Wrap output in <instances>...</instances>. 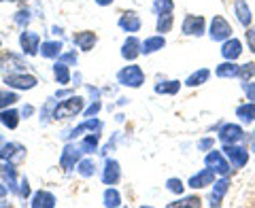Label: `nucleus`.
I'll use <instances>...</instances> for the list:
<instances>
[{
	"label": "nucleus",
	"instance_id": "51",
	"mask_svg": "<svg viewBox=\"0 0 255 208\" xmlns=\"http://www.w3.org/2000/svg\"><path fill=\"white\" fill-rule=\"evenodd\" d=\"M6 191H9V187H2V183H0V198H4Z\"/></svg>",
	"mask_w": 255,
	"mask_h": 208
},
{
	"label": "nucleus",
	"instance_id": "24",
	"mask_svg": "<svg viewBox=\"0 0 255 208\" xmlns=\"http://www.w3.org/2000/svg\"><path fill=\"white\" fill-rule=\"evenodd\" d=\"M62 49H64L62 41H47L41 47V53H43V58L55 60V58H60V55H62Z\"/></svg>",
	"mask_w": 255,
	"mask_h": 208
},
{
	"label": "nucleus",
	"instance_id": "48",
	"mask_svg": "<svg viewBox=\"0 0 255 208\" xmlns=\"http://www.w3.org/2000/svg\"><path fill=\"white\" fill-rule=\"evenodd\" d=\"M32 110H34V108H32L30 104H28V106H23V108H21V115H23V117H30V115H32Z\"/></svg>",
	"mask_w": 255,
	"mask_h": 208
},
{
	"label": "nucleus",
	"instance_id": "9",
	"mask_svg": "<svg viewBox=\"0 0 255 208\" xmlns=\"http://www.w3.org/2000/svg\"><path fill=\"white\" fill-rule=\"evenodd\" d=\"M217 181V172L213 170V168H202L200 172H196L194 177L189 179V183L187 185L191 187V189H204V187H209V185H213V183Z\"/></svg>",
	"mask_w": 255,
	"mask_h": 208
},
{
	"label": "nucleus",
	"instance_id": "47",
	"mask_svg": "<svg viewBox=\"0 0 255 208\" xmlns=\"http://www.w3.org/2000/svg\"><path fill=\"white\" fill-rule=\"evenodd\" d=\"M19 196H21V198H28V196H30V183H28V179H23V181H21Z\"/></svg>",
	"mask_w": 255,
	"mask_h": 208
},
{
	"label": "nucleus",
	"instance_id": "38",
	"mask_svg": "<svg viewBox=\"0 0 255 208\" xmlns=\"http://www.w3.org/2000/svg\"><path fill=\"white\" fill-rule=\"evenodd\" d=\"M168 206L170 208H174V206H191V208H198V206H200V198H198V196L181 198V200H177V202H170Z\"/></svg>",
	"mask_w": 255,
	"mask_h": 208
},
{
	"label": "nucleus",
	"instance_id": "43",
	"mask_svg": "<svg viewBox=\"0 0 255 208\" xmlns=\"http://www.w3.org/2000/svg\"><path fill=\"white\" fill-rule=\"evenodd\" d=\"M15 21H17L19 26H28L30 23V11H17L15 13Z\"/></svg>",
	"mask_w": 255,
	"mask_h": 208
},
{
	"label": "nucleus",
	"instance_id": "32",
	"mask_svg": "<svg viewBox=\"0 0 255 208\" xmlns=\"http://www.w3.org/2000/svg\"><path fill=\"white\" fill-rule=\"evenodd\" d=\"M77 172L81 174V177H85V179L94 177V174H96V164H94V159H79Z\"/></svg>",
	"mask_w": 255,
	"mask_h": 208
},
{
	"label": "nucleus",
	"instance_id": "36",
	"mask_svg": "<svg viewBox=\"0 0 255 208\" xmlns=\"http://www.w3.org/2000/svg\"><path fill=\"white\" fill-rule=\"evenodd\" d=\"M255 77V62H247L241 66V73H238V79L241 81H251Z\"/></svg>",
	"mask_w": 255,
	"mask_h": 208
},
{
	"label": "nucleus",
	"instance_id": "17",
	"mask_svg": "<svg viewBox=\"0 0 255 208\" xmlns=\"http://www.w3.org/2000/svg\"><path fill=\"white\" fill-rule=\"evenodd\" d=\"M234 15L245 28H249L253 23V15H251V9H249V4H247V0H234Z\"/></svg>",
	"mask_w": 255,
	"mask_h": 208
},
{
	"label": "nucleus",
	"instance_id": "46",
	"mask_svg": "<svg viewBox=\"0 0 255 208\" xmlns=\"http://www.w3.org/2000/svg\"><path fill=\"white\" fill-rule=\"evenodd\" d=\"M215 147V138H211V136H209V138H202L200 142H198V149H200V151H211Z\"/></svg>",
	"mask_w": 255,
	"mask_h": 208
},
{
	"label": "nucleus",
	"instance_id": "28",
	"mask_svg": "<svg viewBox=\"0 0 255 208\" xmlns=\"http://www.w3.org/2000/svg\"><path fill=\"white\" fill-rule=\"evenodd\" d=\"M209 77H211V70L209 68H200V70H196L194 75H189L185 85L187 87H198V85H202V83L209 81Z\"/></svg>",
	"mask_w": 255,
	"mask_h": 208
},
{
	"label": "nucleus",
	"instance_id": "20",
	"mask_svg": "<svg viewBox=\"0 0 255 208\" xmlns=\"http://www.w3.org/2000/svg\"><path fill=\"white\" fill-rule=\"evenodd\" d=\"M32 208H53L55 206V196L49 194V191H36L34 196H32V202H30Z\"/></svg>",
	"mask_w": 255,
	"mask_h": 208
},
{
	"label": "nucleus",
	"instance_id": "31",
	"mask_svg": "<svg viewBox=\"0 0 255 208\" xmlns=\"http://www.w3.org/2000/svg\"><path fill=\"white\" fill-rule=\"evenodd\" d=\"M172 23H174V17L172 13H164V15H157V23H155V30L159 34H166V32L172 30Z\"/></svg>",
	"mask_w": 255,
	"mask_h": 208
},
{
	"label": "nucleus",
	"instance_id": "11",
	"mask_svg": "<svg viewBox=\"0 0 255 208\" xmlns=\"http://www.w3.org/2000/svg\"><path fill=\"white\" fill-rule=\"evenodd\" d=\"M19 45H21V49L26 55H36L38 49H41V34H36V32H21V36H19Z\"/></svg>",
	"mask_w": 255,
	"mask_h": 208
},
{
	"label": "nucleus",
	"instance_id": "2",
	"mask_svg": "<svg viewBox=\"0 0 255 208\" xmlns=\"http://www.w3.org/2000/svg\"><path fill=\"white\" fill-rule=\"evenodd\" d=\"M117 81L124 87H134L136 90V87L145 83V73H142V68L136 66V64H130V66H126L117 73Z\"/></svg>",
	"mask_w": 255,
	"mask_h": 208
},
{
	"label": "nucleus",
	"instance_id": "4",
	"mask_svg": "<svg viewBox=\"0 0 255 208\" xmlns=\"http://www.w3.org/2000/svg\"><path fill=\"white\" fill-rule=\"evenodd\" d=\"M223 155L230 159V164L234 168H243V166H247V162H249V149L245 145H241V142L223 145Z\"/></svg>",
	"mask_w": 255,
	"mask_h": 208
},
{
	"label": "nucleus",
	"instance_id": "39",
	"mask_svg": "<svg viewBox=\"0 0 255 208\" xmlns=\"http://www.w3.org/2000/svg\"><path fill=\"white\" fill-rule=\"evenodd\" d=\"M166 189L172 191V194H177V196H181L183 194V181L181 179H168L166 181Z\"/></svg>",
	"mask_w": 255,
	"mask_h": 208
},
{
	"label": "nucleus",
	"instance_id": "15",
	"mask_svg": "<svg viewBox=\"0 0 255 208\" xmlns=\"http://www.w3.org/2000/svg\"><path fill=\"white\" fill-rule=\"evenodd\" d=\"M122 179V168H119V162L115 159H107L105 164V172H102V181H105V185H115V183Z\"/></svg>",
	"mask_w": 255,
	"mask_h": 208
},
{
	"label": "nucleus",
	"instance_id": "12",
	"mask_svg": "<svg viewBox=\"0 0 255 208\" xmlns=\"http://www.w3.org/2000/svg\"><path fill=\"white\" fill-rule=\"evenodd\" d=\"M228 189H230V177H221L213 183V191H211V196H209V204L211 206H221L223 202V198H226L228 194Z\"/></svg>",
	"mask_w": 255,
	"mask_h": 208
},
{
	"label": "nucleus",
	"instance_id": "26",
	"mask_svg": "<svg viewBox=\"0 0 255 208\" xmlns=\"http://www.w3.org/2000/svg\"><path fill=\"white\" fill-rule=\"evenodd\" d=\"M2 179L9 183L6 187H9L13 194H19V189H17V172H15V166L11 162L6 164V166H2Z\"/></svg>",
	"mask_w": 255,
	"mask_h": 208
},
{
	"label": "nucleus",
	"instance_id": "1",
	"mask_svg": "<svg viewBox=\"0 0 255 208\" xmlns=\"http://www.w3.org/2000/svg\"><path fill=\"white\" fill-rule=\"evenodd\" d=\"M83 106H85V100L81 98V96H68V100L55 104L53 119H55V121H60V119L77 117L79 113H83Z\"/></svg>",
	"mask_w": 255,
	"mask_h": 208
},
{
	"label": "nucleus",
	"instance_id": "37",
	"mask_svg": "<svg viewBox=\"0 0 255 208\" xmlns=\"http://www.w3.org/2000/svg\"><path fill=\"white\" fill-rule=\"evenodd\" d=\"M19 98H17V94L15 92H0V110L2 108H9L11 104H15Z\"/></svg>",
	"mask_w": 255,
	"mask_h": 208
},
{
	"label": "nucleus",
	"instance_id": "33",
	"mask_svg": "<svg viewBox=\"0 0 255 208\" xmlns=\"http://www.w3.org/2000/svg\"><path fill=\"white\" fill-rule=\"evenodd\" d=\"M79 147H81L83 153H94V151L98 149V134L92 132V136H85V138L79 142Z\"/></svg>",
	"mask_w": 255,
	"mask_h": 208
},
{
	"label": "nucleus",
	"instance_id": "34",
	"mask_svg": "<svg viewBox=\"0 0 255 208\" xmlns=\"http://www.w3.org/2000/svg\"><path fill=\"white\" fill-rule=\"evenodd\" d=\"M105 206H113V208L122 206V196H119V191L115 187H109L105 191Z\"/></svg>",
	"mask_w": 255,
	"mask_h": 208
},
{
	"label": "nucleus",
	"instance_id": "14",
	"mask_svg": "<svg viewBox=\"0 0 255 208\" xmlns=\"http://www.w3.org/2000/svg\"><path fill=\"white\" fill-rule=\"evenodd\" d=\"M140 47H142V43L138 41L136 36H128V38H126V43L122 45V58L128 60V62H134V60H136L138 55L142 53V51H140Z\"/></svg>",
	"mask_w": 255,
	"mask_h": 208
},
{
	"label": "nucleus",
	"instance_id": "10",
	"mask_svg": "<svg viewBox=\"0 0 255 208\" xmlns=\"http://www.w3.org/2000/svg\"><path fill=\"white\" fill-rule=\"evenodd\" d=\"M81 153H83V151H81V147H79V145H66V147H64V151H62V155H60V166L66 172H70L79 164Z\"/></svg>",
	"mask_w": 255,
	"mask_h": 208
},
{
	"label": "nucleus",
	"instance_id": "18",
	"mask_svg": "<svg viewBox=\"0 0 255 208\" xmlns=\"http://www.w3.org/2000/svg\"><path fill=\"white\" fill-rule=\"evenodd\" d=\"M236 117L238 121L245 123V125H251L255 123V102H245V104H238L236 106Z\"/></svg>",
	"mask_w": 255,
	"mask_h": 208
},
{
	"label": "nucleus",
	"instance_id": "41",
	"mask_svg": "<svg viewBox=\"0 0 255 208\" xmlns=\"http://www.w3.org/2000/svg\"><path fill=\"white\" fill-rule=\"evenodd\" d=\"M53 110H55V100H49V102L45 104V108L41 110V121H43V123H45L49 117H53Z\"/></svg>",
	"mask_w": 255,
	"mask_h": 208
},
{
	"label": "nucleus",
	"instance_id": "16",
	"mask_svg": "<svg viewBox=\"0 0 255 208\" xmlns=\"http://www.w3.org/2000/svg\"><path fill=\"white\" fill-rule=\"evenodd\" d=\"M238 73H241V64H236L234 60H226L215 68V75L219 79H236Z\"/></svg>",
	"mask_w": 255,
	"mask_h": 208
},
{
	"label": "nucleus",
	"instance_id": "6",
	"mask_svg": "<svg viewBox=\"0 0 255 208\" xmlns=\"http://www.w3.org/2000/svg\"><path fill=\"white\" fill-rule=\"evenodd\" d=\"M204 164L209 166V168H213L217 174H221V177H228L230 174V159L223 155V151H215V149H211L209 153H206V157H204Z\"/></svg>",
	"mask_w": 255,
	"mask_h": 208
},
{
	"label": "nucleus",
	"instance_id": "8",
	"mask_svg": "<svg viewBox=\"0 0 255 208\" xmlns=\"http://www.w3.org/2000/svg\"><path fill=\"white\" fill-rule=\"evenodd\" d=\"M4 83L6 87H15V90H32L36 87V77L32 75H23V73H11L4 77Z\"/></svg>",
	"mask_w": 255,
	"mask_h": 208
},
{
	"label": "nucleus",
	"instance_id": "50",
	"mask_svg": "<svg viewBox=\"0 0 255 208\" xmlns=\"http://www.w3.org/2000/svg\"><path fill=\"white\" fill-rule=\"evenodd\" d=\"M96 4H100V6H109V4H113V0H96Z\"/></svg>",
	"mask_w": 255,
	"mask_h": 208
},
{
	"label": "nucleus",
	"instance_id": "27",
	"mask_svg": "<svg viewBox=\"0 0 255 208\" xmlns=\"http://www.w3.org/2000/svg\"><path fill=\"white\" fill-rule=\"evenodd\" d=\"M53 77H55V81H58L60 85H66L70 81V73H68V64H64V62H55L53 64Z\"/></svg>",
	"mask_w": 255,
	"mask_h": 208
},
{
	"label": "nucleus",
	"instance_id": "42",
	"mask_svg": "<svg viewBox=\"0 0 255 208\" xmlns=\"http://www.w3.org/2000/svg\"><path fill=\"white\" fill-rule=\"evenodd\" d=\"M245 38H247V47H249V51L255 53V28H253V26L247 28Z\"/></svg>",
	"mask_w": 255,
	"mask_h": 208
},
{
	"label": "nucleus",
	"instance_id": "13",
	"mask_svg": "<svg viewBox=\"0 0 255 208\" xmlns=\"http://www.w3.org/2000/svg\"><path fill=\"white\" fill-rule=\"evenodd\" d=\"M221 55H223V60H238L243 55V43L238 41V38H232L230 36L228 41H223L221 45Z\"/></svg>",
	"mask_w": 255,
	"mask_h": 208
},
{
	"label": "nucleus",
	"instance_id": "19",
	"mask_svg": "<svg viewBox=\"0 0 255 208\" xmlns=\"http://www.w3.org/2000/svg\"><path fill=\"white\" fill-rule=\"evenodd\" d=\"M73 41H75V45H77L81 51H92L94 45H96V41H98V36H96L94 32H90V30H83V32H77Z\"/></svg>",
	"mask_w": 255,
	"mask_h": 208
},
{
	"label": "nucleus",
	"instance_id": "35",
	"mask_svg": "<svg viewBox=\"0 0 255 208\" xmlns=\"http://www.w3.org/2000/svg\"><path fill=\"white\" fill-rule=\"evenodd\" d=\"M172 9H174V2H172V0H155V2H153V11H155V15L172 13Z\"/></svg>",
	"mask_w": 255,
	"mask_h": 208
},
{
	"label": "nucleus",
	"instance_id": "3",
	"mask_svg": "<svg viewBox=\"0 0 255 208\" xmlns=\"http://www.w3.org/2000/svg\"><path fill=\"white\" fill-rule=\"evenodd\" d=\"M209 36H211V41H215V43L228 41V38L232 36V26H230V21L226 17H221V15H215V17L211 19Z\"/></svg>",
	"mask_w": 255,
	"mask_h": 208
},
{
	"label": "nucleus",
	"instance_id": "53",
	"mask_svg": "<svg viewBox=\"0 0 255 208\" xmlns=\"http://www.w3.org/2000/svg\"><path fill=\"white\" fill-rule=\"evenodd\" d=\"M0 177H2V166H0Z\"/></svg>",
	"mask_w": 255,
	"mask_h": 208
},
{
	"label": "nucleus",
	"instance_id": "29",
	"mask_svg": "<svg viewBox=\"0 0 255 208\" xmlns=\"http://www.w3.org/2000/svg\"><path fill=\"white\" fill-rule=\"evenodd\" d=\"M17 153H23V147L15 145V142H6V145L0 147V159H4V162H11Z\"/></svg>",
	"mask_w": 255,
	"mask_h": 208
},
{
	"label": "nucleus",
	"instance_id": "23",
	"mask_svg": "<svg viewBox=\"0 0 255 208\" xmlns=\"http://www.w3.org/2000/svg\"><path fill=\"white\" fill-rule=\"evenodd\" d=\"M100 127H102V123L98 121V119H94V117H90V119H87V121H83L81 125H77L75 127V130L73 132H70V134H64V140H70V138H77V136H81L85 130H100Z\"/></svg>",
	"mask_w": 255,
	"mask_h": 208
},
{
	"label": "nucleus",
	"instance_id": "30",
	"mask_svg": "<svg viewBox=\"0 0 255 208\" xmlns=\"http://www.w3.org/2000/svg\"><path fill=\"white\" fill-rule=\"evenodd\" d=\"M155 94H168V96H174V94H179L181 90V83L179 81H159L155 83Z\"/></svg>",
	"mask_w": 255,
	"mask_h": 208
},
{
	"label": "nucleus",
	"instance_id": "21",
	"mask_svg": "<svg viewBox=\"0 0 255 208\" xmlns=\"http://www.w3.org/2000/svg\"><path fill=\"white\" fill-rule=\"evenodd\" d=\"M164 47H166L164 34H157V36L145 38V43H142L140 51H142V55H151V53H155V51H159V49H164Z\"/></svg>",
	"mask_w": 255,
	"mask_h": 208
},
{
	"label": "nucleus",
	"instance_id": "49",
	"mask_svg": "<svg viewBox=\"0 0 255 208\" xmlns=\"http://www.w3.org/2000/svg\"><path fill=\"white\" fill-rule=\"evenodd\" d=\"M247 140L251 142V151L255 153V130H253V134H251V136H247Z\"/></svg>",
	"mask_w": 255,
	"mask_h": 208
},
{
	"label": "nucleus",
	"instance_id": "44",
	"mask_svg": "<svg viewBox=\"0 0 255 208\" xmlns=\"http://www.w3.org/2000/svg\"><path fill=\"white\" fill-rule=\"evenodd\" d=\"M60 62H64V64H73V66H77V51L62 53V55H60Z\"/></svg>",
	"mask_w": 255,
	"mask_h": 208
},
{
	"label": "nucleus",
	"instance_id": "7",
	"mask_svg": "<svg viewBox=\"0 0 255 208\" xmlns=\"http://www.w3.org/2000/svg\"><path fill=\"white\" fill-rule=\"evenodd\" d=\"M181 30L185 36H202L206 32V19L202 15H185Z\"/></svg>",
	"mask_w": 255,
	"mask_h": 208
},
{
	"label": "nucleus",
	"instance_id": "22",
	"mask_svg": "<svg viewBox=\"0 0 255 208\" xmlns=\"http://www.w3.org/2000/svg\"><path fill=\"white\" fill-rule=\"evenodd\" d=\"M119 28L124 32H138L140 30V17L136 13H124L119 17Z\"/></svg>",
	"mask_w": 255,
	"mask_h": 208
},
{
	"label": "nucleus",
	"instance_id": "40",
	"mask_svg": "<svg viewBox=\"0 0 255 208\" xmlns=\"http://www.w3.org/2000/svg\"><path fill=\"white\" fill-rule=\"evenodd\" d=\"M243 92L247 96V100L255 102V81L251 79V81H243Z\"/></svg>",
	"mask_w": 255,
	"mask_h": 208
},
{
	"label": "nucleus",
	"instance_id": "45",
	"mask_svg": "<svg viewBox=\"0 0 255 208\" xmlns=\"http://www.w3.org/2000/svg\"><path fill=\"white\" fill-rule=\"evenodd\" d=\"M100 106H102V104H100V100H96V102L92 104L90 108H87V110H83V115H85L87 119H90V117H96V115H98V110H100Z\"/></svg>",
	"mask_w": 255,
	"mask_h": 208
},
{
	"label": "nucleus",
	"instance_id": "5",
	"mask_svg": "<svg viewBox=\"0 0 255 208\" xmlns=\"http://www.w3.org/2000/svg\"><path fill=\"white\" fill-rule=\"evenodd\" d=\"M219 140L223 145H234V142H245L247 134L243 130V125L238 123H223L219 127Z\"/></svg>",
	"mask_w": 255,
	"mask_h": 208
},
{
	"label": "nucleus",
	"instance_id": "52",
	"mask_svg": "<svg viewBox=\"0 0 255 208\" xmlns=\"http://www.w3.org/2000/svg\"><path fill=\"white\" fill-rule=\"evenodd\" d=\"M0 2H19V0H0Z\"/></svg>",
	"mask_w": 255,
	"mask_h": 208
},
{
	"label": "nucleus",
	"instance_id": "25",
	"mask_svg": "<svg viewBox=\"0 0 255 208\" xmlns=\"http://www.w3.org/2000/svg\"><path fill=\"white\" fill-rule=\"evenodd\" d=\"M0 123H2L4 127H9V130H15L19 123V113L13 108H2L0 110Z\"/></svg>",
	"mask_w": 255,
	"mask_h": 208
}]
</instances>
